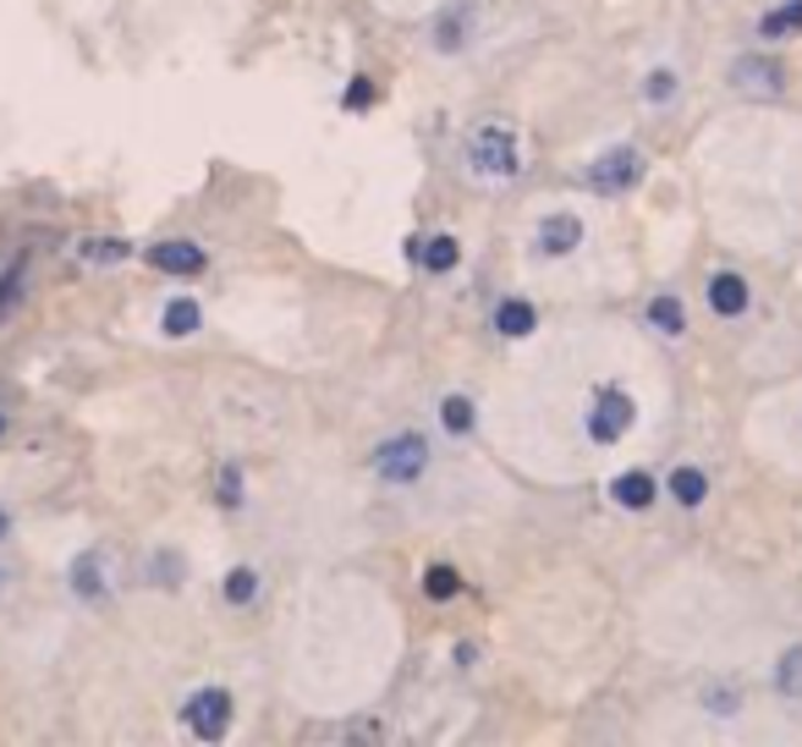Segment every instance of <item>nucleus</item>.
<instances>
[{
	"label": "nucleus",
	"mask_w": 802,
	"mask_h": 747,
	"mask_svg": "<svg viewBox=\"0 0 802 747\" xmlns=\"http://www.w3.org/2000/svg\"><path fill=\"white\" fill-rule=\"evenodd\" d=\"M468 165H473L479 176H489V181L517 176V165H522L517 133H511L506 122H483L479 133H473V144H468Z\"/></svg>",
	"instance_id": "nucleus-1"
},
{
	"label": "nucleus",
	"mask_w": 802,
	"mask_h": 747,
	"mask_svg": "<svg viewBox=\"0 0 802 747\" xmlns=\"http://www.w3.org/2000/svg\"><path fill=\"white\" fill-rule=\"evenodd\" d=\"M374 473L385 478V484H418L424 473H429V440L424 435H396V440H385V446L374 450Z\"/></svg>",
	"instance_id": "nucleus-2"
},
{
	"label": "nucleus",
	"mask_w": 802,
	"mask_h": 747,
	"mask_svg": "<svg viewBox=\"0 0 802 747\" xmlns=\"http://www.w3.org/2000/svg\"><path fill=\"white\" fill-rule=\"evenodd\" d=\"M181 720H187V732H192V737L220 743V737H226V726H231V693H226V687H198V693L181 704Z\"/></svg>",
	"instance_id": "nucleus-3"
},
{
	"label": "nucleus",
	"mask_w": 802,
	"mask_h": 747,
	"mask_svg": "<svg viewBox=\"0 0 802 747\" xmlns=\"http://www.w3.org/2000/svg\"><path fill=\"white\" fill-rule=\"evenodd\" d=\"M638 176H643V154L633 149V144L605 149L594 165H589V187H594V193H627Z\"/></svg>",
	"instance_id": "nucleus-4"
},
{
	"label": "nucleus",
	"mask_w": 802,
	"mask_h": 747,
	"mask_svg": "<svg viewBox=\"0 0 802 747\" xmlns=\"http://www.w3.org/2000/svg\"><path fill=\"white\" fill-rule=\"evenodd\" d=\"M627 429H633V402H627L622 391H600V402H594V413H589V435H594L600 446H616Z\"/></svg>",
	"instance_id": "nucleus-5"
},
{
	"label": "nucleus",
	"mask_w": 802,
	"mask_h": 747,
	"mask_svg": "<svg viewBox=\"0 0 802 747\" xmlns=\"http://www.w3.org/2000/svg\"><path fill=\"white\" fill-rule=\"evenodd\" d=\"M731 77H737V89H742V94H753V100H775V94L787 89V77H781L770 61H753V55H742Z\"/></svg>",
	"instance_id": "nucleus-6"
},
{
	"label": "nucleus",
	"mask_w": 802,
	"mask_h": 747,
	"mask_svg": "<svg viewBox=\"0 0 802 747\" xmlns=\"http://www.w3.org/2000/svg\"><path fill=\"white\" fill-rule=\"evenodd\" d=\"M583 242V220L577 215H544L539 220V253H572Z\"/></svg>",
	"instance_id": "nucleus-7"
},
{
	"label": "nucleus",
	"mask_w": 802,
	"mask_h": 747,
	"mask_svg": "<svg viewBox=\"0 0 802 747\" xmlns=\"http://www.w3.org/2000/svg\"><path fill=\"white\" fill-rule=\"evenodd\" d=\"M149 264L165 270V276H198L204 270V248H192V242H160V248H149Z\"/></svg>",
	"instance_id": "nucleus-8"
},
{
	"label": "nucleus",
	"mask_w": 802,
	"mask_h": 747,
	"mask_svg": "<svg viewBox=\"0 0 802 747\" xmlns=\"http://www.w3.org/2000/svg\"><path fill=\"white\" fill-rule=\"evenodd\" d=\"M709 308H715V313H726V319H737V313L748 308V281H742V276H731V270H720V276L709 281Z\"/></svg>",
	"instance_id": "nucleus-9"
},
{
	"label": "nucleus",
	"mask_w": 802,
	"mask_h": 747,
	"mask_svg": "<svg viewBox=\"0 0 802 747\" xmlns=\"http://www.w3.org/2000/svg\"><path fill=\"white\" fill-rule=\"evenodd\" d=\"M72 589H77V599H105V556L100 550H83L72 561Z\"/></svg>",
	"instance_id": "nucleus-10"
},
{
	"label": "nucleus",
	"mask_w": 802,
	"mask_h": 747,
	"mask_svg": "<svg viewBox=\"0 0 802 747\" xmlns=\"http://www.w3.org/2000/svg\"><path fill=\"white\" fill-rule=\"evenodd\" d=\"M611 495H616V506L643 511V506H654V478H648V473H622V478L611 484Z\"/></svg>",
	"instance_id": "nucleus-11"
},
{
	"label": "nucleus",
	"mask_w": 802,
	"mask_h": 747,
	"mask_svg": "<svg viewBox=\"0 0 802 747\" xmlns=\"http://www.w3.org/2000/svg\"><path fill=\"white\" fill-rule=\"evenodd\" d=\"M407 253H418V259H424V270L446 276V270L457 264V237H429L424 248H407Z\"/></svg>",
	"instance_id": "nucleus-12"
},
{
	"label": "nucleus",
	"mask_w": 802,
	"mask_h": 747,
	"mask_svg": "<svg viewBox=\"0 0 802 747\" xmlns=\"http://www.w3.org/2000/svg\"><path fill=\"white\" fill-rule=\"evenodd\" d=\"M670 495H676L681 506H704V495H709V478H704L698 467H676V473H670Z\"/></svg>",
	"instance_id": "nucleus-13"
},
{
	"label": "nucleus",
	"mask_w": 802,
	"mask_h": 747,
	"mask_svg": "<svg viewBox=\"0 0 802 747\" xmlns=\"http://www.w3.org/2000/svg\"><path fill=\"white\" fill-rule=\"evenodd\" d=\"M494 330H500V335H528V330H533V308H528V302H500V308H494Z\"/></svg>",
	"instance_id": "nucleus-14"
},
{
	"label": "nucleus",
	"mask_w": 802,
	"mask_h": 747,
	"mask_svg": "<svg viewBox=\"0 0 802 747\" xmlns=\"http://www.w3.org/2000/svg\"><path fill=\"white\" fill-rule=\"evenodd\" d=\"M759 33H764V39H792V33H802V0L781 6V11H770V17L759 22Z\"/></svg>",
	"instance_id": "nucleus-15"
},
{
	"label": "nucleus",
	"mask_w": 802,
	"mask_h": 747,
	"mask_svg": "<svg viewBox=\"0 0 802 747\" xmlns=\"http://www.w3.org/2000/svg\"><path fill=\"white\" fill-rule=\"evenodd\" d=\"M204 324V313H198V302L192 298H176L165 308V335H192Z\"/></svg>",
	"instance_id": "nucleus-16"
},
{
	"label": "nucleus",
	"mask_w": 802,
	"mask_h": 747,
	"mask_svg": "<svg viewBox=\"0 0 802 747\" xmlns=\"http://www.w3.org/2000/svg\"><path fill=\"white\" fill-rule=\"evenodd\" d=\"M648 319H654V330H665V335H681V330H687V313H681V302L676 298H654L648 302Z\"/></svg>",
	"instance_id": "nucleus-17"
},
{
	"label": "nucleus",
	"mask_w": 802,
	"mask_h": 747,
	"mask_svg": "<svg viewBox=\"0 0 802 747\" xmlns=\"http://www.w3.org/2000/svg\"><path fill=\"white\" fill-rule=\"evenodd\" d=\"M440 424H446L451 435H468V429H473V402H468V396H446V402H440Z\"/></svg>",
	"instance_id": "nucleus-18"
},
{
	"label": "nucleus",
	"mask_w": 802,
	"mask_h": 747,
	"mask_svg": "<svg viewBox=\"0 0 802 747\" xmlns=\"http://www.w3.org/2000/svg\"><path fill=\"white\" fill-rule=\"evenodd\" d=\"M775 687H781L787 698H802V649H792V654L781 660V671H775Z\"/></svg>",
	"instance_id": "nucleus-19"
},
{
	"label": "nucleus",
	"mask_w": 802,
	"mask_h": 747,
	"mask_svg": "<svg viewBox=\"0 0 802 747\" xmlns=\"http://www.w3.org/2000/svg\"><path fill=\"white\" fill-rule=\"evenodd\" d=\"M424 589H429V599H457L462 578H457L451 567H429V572H424Z\"/></svg>",
	"instance_id": "nucleus-20"
},
{
	"label": "nucleus",
	"mask_w": 802,
	"mask_h": 747,
	"mask_svg": "<svg viewBox=\"0 0 802 747\" xmlns=\"http://www.w3.org/2000/svg\"><path fill=\"white\" fill-rule=\"evenodd\" d=\"M253 594H259V578H253L248 567H237V572L226 578V599H231V604H253Z\"/></svg>",
	"instance_id": "nucleus-21"
},
{
	"label": "nucleus",
	"mask_w": 802,
	"mask_h": 747,
	"mask_svg": "<svg viewBox=\"0 0 802 747\" xmlns=\"http://www.w3.org/2000/svg\"><path fill=\"white\" fill-rule=\"evenodd\" d=\"M83 259H94V264H111V259H127V242H88V248H83Z\"/></svg>",
	"instance_id": "nucleus-22"
},
{
	"label": "nucleus",
	"mask_w": 802,
	"mask_h": 747,
	"mask_svg": "<svg viewBox=\"0 0 802 747\" xmlns=\"http://www.w3.org/2000/svg\"><path fill=\"white\" fill-rule=\"evenodd\" d=\"M237 500H242V473L226 467V473H220V506H237Z\"/></svg>",
	"instance_id": "nucleus-23"
},
{
	"label": "nucleus",
	"mask_w": 802,
	"mask_h": 747,
	"mask_svg": "<svg viewBox=\"0 0 802 747\" xmlns=\"http://www.w3.org/2000/svg\"><path fill=\"white\" fill-rule=\"evenodd\" d=\"M704 704H709V709H720V715H737V704H742V698H737L731 687H709V693H704Z\"/></svg>",
	"instance_id": "nucleus-24"
},
{
	"label": "nucleus",
	"mask_w": 802,
	"mask_h": 747,
	"mask_svg": "<svg viewBox=\"0 0 802 747\" xmlns=\"http://www.w3.org/2000/svg\"><path fill=\"white\" fill-rule=\"evenodd\" d=\"M670 94H676V72H665V66H659V72L648 77V100H670Z\"/></svg>",
	"instance_id": "nucleus-25"
},
{
	"label": "nucleus",
	"mask_w": 802,
	"mask_h": 747,
	"mask_svg": "<svg viewBox=\"0 0 802 747\" xmlns=\"http://www.w3.org/2000/svg\"><path fill=\"white\" fill-rule=\"evenodd\" d=\"M368 100H374L368 77H352V89H346V111H368Z\"/></svg>",
	"instance_id": "nucleus-26"
},
{
	"label": "nucleus",
	"mask_w": 802,
	"mask_h": 747,
	"mask_svg": "<svg viewBox=\"0 0 802 747\" xmlns=\"http://www.w3.org/2000/svg\"><path fill=\"white\" fill-rule=\"evenodd\" d=\"M0 533H6V511H0Z\"/></svg>",
	"instance_id": "nucleus-27"
},
{
	"label": "nucleus",
	"mask_w": 802,
	"mask_h": 747,
	"mask_svg": "<svg viewBox=\"0 0 802 747\" xmlns=\"http://www.w3.org/2000/svg\"><path fill=\"white\" fill-rule=\"evenodd\" d=\"M0 429H6V418H0Z\"/></svg>",
	"instance_id": "nucleus-28"
}]
</instances>
